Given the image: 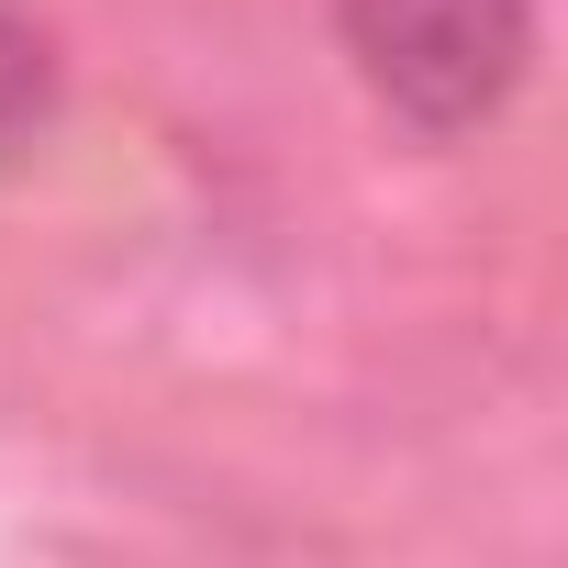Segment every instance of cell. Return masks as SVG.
<instances>
[{"mask_svg": "<svg viewBox=\"0 0 568 568\" xmlns=\"http://www.w3.org/2000/svg\"><path fill=\"white\" fill-rule=\"evenodd\" d=\"M346 57L413 134H479L535 68V0H346Z\"/></svg>", "mask_w": 568, "mask_h": 568, "instance_id": "obj_1", "label": "cell"}, {"mask_svg": "<svg viewBox=\"0 0 568 568\" xmlns=\"http://www.w3.org/2000/svg\"><path fill=\"white\" fill-rule=\"evenodd\" d=\"M45 90H57V68H45V34L0 12V156H12V145L45 123Z\"/></svg>", "mask_w": 568, "mask_h": 568, "instance_id": "obj_2", "label": "cell"}]
</instances>
